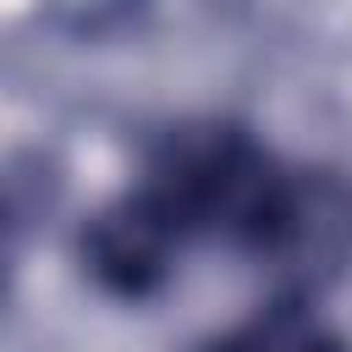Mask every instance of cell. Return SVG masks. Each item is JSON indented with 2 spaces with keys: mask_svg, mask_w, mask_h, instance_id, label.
<instances>
[{
  "mask_svg": "<svg viewBox=\"0 0 352 352\" xmlns=\"http://www.w3.org/2000/svg\"><path fill=\"white\" fill-rule=\"evenodd\" d=\"M242 253L280 286V297L308 302L352 264V182L336 170L280 165L258 220L242 236Z\"/></svg>",
  "mask_w": 352,
  "mask_h": 352,
  "instance_id": "obj_1",
  "label": "cell"
},
{
  "mask_svg": "<svg viewBox=\"0 0 352 352\" xmlns=\"http://www.w3.org/2000/svg\"><path fill=\"white\" fill-rule=\"evenodd\" d=\"M209 352H352L308 302L297 297H275L270 308H258L248 324H236L231 336H220Z\"/></svg>",
  "mask_w": 352,
  "mask_h": 352,
  "instance_id": "obj_2",
  "label": "cell"
},
{
  "mask_svg": "<svg viewBox=\"0 0 352 352\" xmlns=\"http://www.w3.org/2000/svg\"><path fill=\"white\" fill-rule=\"evenodd\" d=\"M6 264H11V214L0 204V280H6Z\"/></svg>",
  "mask_w": 352,
  "mask_h": 352,
  "instance_id": "obj_3",
  "label": "cell"
}]
</instances>
